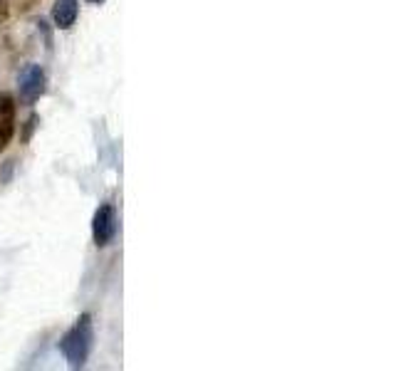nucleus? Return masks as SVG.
Here are the masks:
<instances>
[{"instance_id": "obj_1", "label": "nucleus", "mask_w": 396, "mask_h": 371, "mask_svg": "<svg viewBox=\"0 0 396 371\" xmlns=\"http://www.w3.org/2000/svg\"><path fill=\"white\" fill-rule=\"evenodd\" d=\"M94 346V330H92V317L82 314L77 322L65 332V337L60 339V351L67 359V364L72 369H82L87 364L89 354Z\"/></svg>"}, {"instance_id": "obj_2", "label": "nucleus", "mask_w": 396, "mask_h": 371, "mask_svg": "<svg viewBox=\"0 0 396 371\" xmlns=\"http://www.w3.org/2000/svg\"><path fill=\"white\" fill-rule=\"evenodd\" d=\"M18 92H20V100L25 102V104H35L47 92L45 69H42L40 65H25L20 77H18Z\"/></svg>"}, {"instance_id": "obj_3", "label": "nucleus", "mask_w": 396, "mask_h": 371, "mask_svg": "<svg viewBox=\"0 0 396 371\" xmlns=\"http://www.w3.org/2000/svg\"><path fill=\"white\" fill-rule=\"evenodd\" d=\"M117 230H119V218H117V208H114L112 203L99 205V208L94 210V218H92V236H94V243H97L99 248L110 245V243L114 241Z\"/></svg>"}, {"instance_id": "obj_4", "label": "nucleus", "mask_w": 396, "mask_h": 371, "mask_svg": "<svg viewBox=\"0 0 396 371\" xmlns=\"http://www.w3.org/2000/svg\"><path fill=\"white\" fill-rule=\"evenodd\" d=\"M15 134V102L13 97L0 95V149H6Z\"/></svg>"}, {"instance_id": "obj_5", "label": "nucleus", "mask_w": 396, "mask_h": 371, "mask_svg": "<svg viewBox=\"0 0 396 371\" xmlns=\"http://www.w3.org/2000/svg\"><path fill=\"white\" fill-rule=\"evenodd\" d=\"M79 15V3L77 0H55L53 8V22L58 30H70Z\"/></svg>"}, {"instance_id": "obj_6", "label": "nucleus", "mask_w": 396, "mask_h": 371, "mask_svg": "<svg viewBox=\"0 0 396 371\" xmlns=\"http://www.w3.org/2000/svg\"><path fill=\"white\" fill-rule=\"evenodd\" d=\"M87 3H92V6H102L105 0H87Z\"/></svg>"}]
</instances>
